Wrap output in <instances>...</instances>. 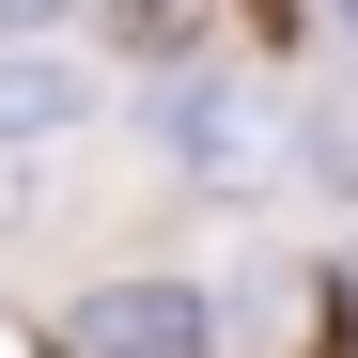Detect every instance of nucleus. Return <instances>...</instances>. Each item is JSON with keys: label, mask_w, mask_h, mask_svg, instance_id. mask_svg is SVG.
I'll use <instances>...</instances> for the list:
<instances>
[{"label": "nucleus", "mask_w": 358, "mask_h": 358, "mask_svg": "<svg viewBox=\"0 0 358 358\" xmlns=\"http://www.w3.org/2000/svg\"><path fill=\"white\" fill-rule=\"evenodd\" d=\"M109 31H125L156 78H203V47H218V0H109Z\"/></svg>", "instance_id": "nucleus-4"}, {"label": "nucleus", "mask_w": 358, "mask_h": 358, "mask_svg": "<svg viewBox=\"0 0 358 358\" xmlns=\"http://www.w3.org/2000/svg\"><path fill=\"white\" fill-rule=\"evenodd\" d=\"M63 16H78V0H0V47H47Z\"/></svg>", "instance_id": "nucleus-6"}, {"label": "nucleus", "mask_w": 358, "mask_h": 358, "mask_svg": "<svg viewBox=\"0 0 358 358\" xmlns=\"http://www.w3.org/2000/svg\"><path fill=\"white\" fill-rule=\"evenodd\" d=\"M156 156L187 171L203 203H265L296 141H280V94H265V78H218V63H203V78H156Z\"/></svg>", "instance_id": "nucleus-1"}, {"label": "nucleus", "mask_w": 358, "mask_h": 358, "mask_svg": "<svg viewBox=\"0 0 358 358\" xmlns=\"http://www.w3.org/2000/svg\"><path fill=\"white\" fill-rule=\"evenodd\" d=\"M280 141L312 156V187H343V203H358V78H343V94H312V109H280Z\"/></svg>", "instance_id": "nucleus-5"}, {"label": "nucleus", "mask_w": 358, "mask_h": 358, "mask_svg": "<svg viewBox=\"0 0 358 358\" xmlns=\"http://www.w3.org/2000/svg\"><path fill=\"white\" fill-rule=\"evenodd\" d=\"M78 358H218V312H203V280H94Z\"/></svg>", "instance_id": "nucleus-2"}, {"label": "nucleus", "mask_w": 358, "mask_h": 358, "mask_svg": "<svg viewBox=\"0 0 358 358\" xmlns=\"http://www.w3.org/2000/svg\"><path fill=\"white\" fill-rule=\"evenodd\" d=\"M78 125H94V63H63V47H0V156L78 141Z\"/></svg>", "instance_id": "nucleus-3"}, {"label": "nucleus", "mask_w": 358, "mask_h": 358, "mask_svg": "<svg viewBox=\"0 0 358 358\" xmlns=\"http://www.w3.org/2000/svg\"><path fill=\"white\" fill-rule=\"evenodd\" d=\"M343 31H358V0H343Z\"/></svg>", "instance_id": "nucleus-7"}]
</instances>
